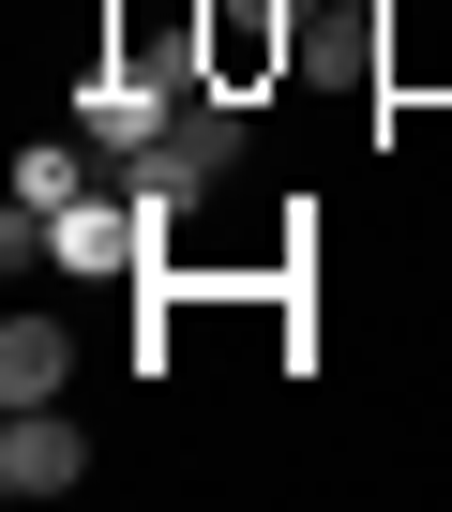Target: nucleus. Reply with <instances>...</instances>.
Wrapping results in <instances>:
<instances>
[{"label":"nucleus","mask_w":452,"mask_h":512,"mask_svg":"<svg viewBox=\"0 0 452 512\" xmlns=\"http://www.w3.org/2000/svg\"><path fill=\"white\" fill-rule=\"evenodd\" d=\"M136 196L106 181V196H76V211H46V272H76V287H106V272H136Z\"/></svg>","instance_id":"nucleus-3"},{"label":"nucleus","mask_w":452,"mask_h":512,"mask_svg":"<svg viewBox=\"0 0 452 512\" xmlns=\"http://www.w3.org/2000/svg\"><path fill=\"white\" fill-rule=\"evenodd\" d=\"M196 61H211V91L287 76L302 61V0H211V16H196Z\"/></svg>","instance_id":"nucleus-1"},{"label":"nucleus","mask_w":452,"mask_h":512,"mask_svg":"<svg viewBox=\"0 0 452 512\" xmlns=\"http://www.w3.org/2000/svg\"><path fill=\"white\" fill-rule=\"evenodd\" d=\"M61 377H76L61 317H0V407H61Z\"/></svg>","instance_id":"nucleus-4"},{"label":"nucleus","mask_w":452,"mask_h":512,"mask_svg":"<svg viewBox=\"0 0 452 512\" xmlns=\"http://www.w3.org/2000/svg\"><path fill=\"white\" fill-rule=\"evenodd\" d=\"M91 482V437H76V407H0V497H76Z\"/></svg>","instance_id":"nucleus-2"}]
</instances>
